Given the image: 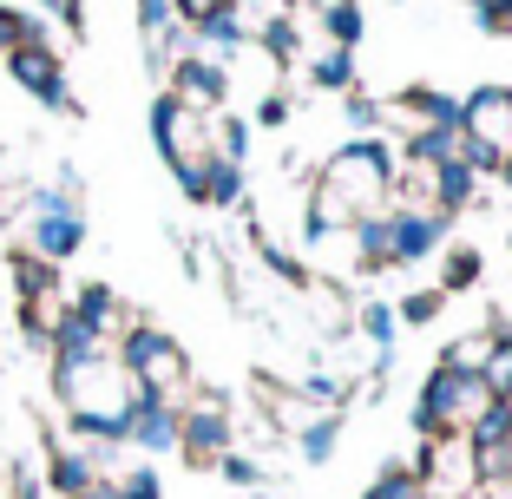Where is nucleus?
Listing matches in <instances>:
<instances>
[{
	"instance_id": "1",
	"label": "nucleus",
	"mask_w": 512,
	"mask_h": 499,
	"mask_svg": "<svg viewBox=\"0 0 512 499\" xmlns=\"http://www.w3.org/2000/svg\"><path fill=\"white\" fill-rule=\"evenodd\" d=\"M394 171L401 152L381 132H348L309 178V211H302V237L316 230H355L362 217H381L394 204Z\"/></svg>"
},
{
	"instance_id": "2",
	"label": "nucleus",
	"mask_w": 512,
	"mask_h": 499,
	"mask_svg": "<svg viewBox=\"0 0 512 499\" xmlns=\"http://www.w3.org/2000/svg\"><path fill=\"white\" fill-rule=\"evenodd\" d=\"M112 355H119V368L132 375L138 394H158V401H184L191 394V355L158 322H125L112 335Z\"/></svg>"
},
{
	"instance_id": "3",
	"label": "nucleus",
	"mask_w": 512,
	"mask_h": 499,
	"mask_svg": "<svg viewBox=\"0 0 512 499\" xmlns=\"http://www.w3.org/2000/svg\"><path fill=\"white\" fill-rule=\"evenodd\" d=\"M493 401H499V394L486 388L480 375L434 362L427 381H421V401H414V427H421V440H467V427L480 421Z\"/></svg>"
},
{
	"instance_id": "4",
	"label": "nucleus",
	"mask_w": 512,
	"mask_h": 499,
	"mask_svg": "<svg viewBox=\"0 0 512 499\" xmlns=\"http://www.w3.org/2000/svg\"><path fill=\"white\" fill-rule=\"evenodd\" d=\"M151 138H158V158H165V171L178 178V191L197 204L204 165H211V119L191 112L184 99H171V92H158V99H151Z\"/></svg>"
},
{
	"instance_id": "5",
	"label": "nucleus",
	"mask_w": 512,
	"mask_h": 499,
	"mask_svg": "<svg viewBox=\"0 0 512 499\" xmlns=\"http://www.w3.org/2000/svg\"><path fill=\"white\" fill-rule=\"evenodd\" d=\"M27 250L40 263H53V270L86 250V211H79L73 191H33V204H27Z\"/></svg>"
},
{
	"instance_id": "6",
	"label": "nucleus",
	"mask_w": 512,
	"mask_h": 499,
	"mask_svg": "<svg viewBox=\"0 0 512 499\" xmlns=\"http://www.w3.org/2000/svg\"><path fill=\"white\" fill-rule=\"evenodd\" d=\"M237 447V414L224 394H184L178 401V454L191 467H217Z\"/></svg>"
},
{
	"instance_id": "7",
	"label": "nucleus",
	"mask_w": 512,
	"mask_h": 499,
	"mask_svg": "<svg viewBox=\"0 0 512 499\" xmlns=\"http://www.w3.org/2000/svg\"><path fill=\"white\" fill-rule=\"evenodd\" d=\"M460 145H480V152H512V86L506 79H486L460 99Z\"/></svg>"
},
{
	"instance_id": "8",
	"label": "nucleus",
	"mask_w": 512,
	"mask_h": 499,
	"mask_svg": "<svg viewBox=\"0 0 512 499\" xmlns=\"http://www.w3.org/2000/svg\"><path fill=\"white\" fill-rule=\"evenodd\" d=\"M7 79H14L20 92H33L40 106H53V112H79L73 86H66V60L53 53V40L14 46V53H7Z\"/></svg>"
},
{
	"instance_id": "9",
	"label": "nucleus",
	"mask_w": 512,
	"mask_h": 499,
	"mask_svg": "<svg viewBox=\"0 0 512 499\" xmlns=\"http://www.w3.org/2000/svg\"><path fill=\"white\" fill-rule=\"evenodd\" d=\"M165 92H171V99H184L191 112H204V119H217V112L230 106V66L191 46V53L171 60V86Z\"/></svg>"
},
{
	"instance_id": "10",
	"label": "nucleus",
	"mask_w": 512,
	"mask_h": 499,
	"mask_svg": "<svg viewBox=\"0 0 512 499\" xmlns=\"http://www.w3.org/2000/svg\"><path fill=\"white\" fill-rule=\"evenodd\" d=\"M447 224L453 217H440V211H401V204H388V270H414V263L440 257L447 250Z\"/></svg>"
},
{
	"instance_id": "11",
	"label": "nucleus",
	"mask_w": 512,
	"mask_h": 499,
	"mask_svg": "<svg viewBox=\"0 0 512 499\" xmlns=\"http://www.w3.org/2000/svg\"><path fill=\"white\" fill-rule=\"evenodd\" d=\"M125 447H138L145 460L178 454V401L138 394V401H132V427H125Z\"/></svg>"
},
{
	"instance_id": "12",
	"label": "nucleus",
	"mask_w": 512,
	"mask_h": 499,
	"mask_svg": "<svg viewBox=\"0 0 512 499\" xmlns=\"http://www.w3.org/2000/svg\"><path fill=\"white\" fill-rule=\"evenodd\" d=\"M480 171L467 165V158H440L434 165V211L440 217H460V211H473L480 204Z\"/></svg>"
},
{
	"instance_id": "13",
	"label": "nucleus",
	"mask_w": 512,
	"mask_h": 499,
	"mask_svg": "<svg viewBox=\"0 0 512 499\" xmlns=\"http://www.w3.org/2000/svg\"><path fill=\"white\" fill-rule=\"evenodd\" d=\"M342 427H348V414H342V408H316L309 421L296 427V454L309 460V467H329L335 447H342Z\"/></svg>"
},
{
	"instance_id": "14",
	"label": "nucleus",
	"mask_w": 512,
	"mask_h": 499,
	"mask_svg": "<svg viewBox=\"0 0 512 499\" xmlns=\"http://www.w3.org/2000/svg\"><path fill=\"white\" fill-rule=\"evenodd\" d=\"M92 480H99V460H92V447H53V454H46V486H53L60 499L86 493Z\"/></svg>"
},
{
	"instance_id": "15",
	"label": "nucleus",
	"mask_w": 512,
	"mask_h": 499,
	"mask_svg": "<svg viewBox=\"0 0 512 499\" xmlns=\"http://www.w3.org/2000/svg\"><path fill=\"white\" fill-rule=\"evenodd\" d=\"M66 309H73V316L86 322L92 335H106V342H112V335L125 329V322H132V316H125V309H119V296H112L106 283H86V289H79V296H73V303H66Z\"/></svg>"
},
{
	"instance_id": "16",
	"label": "nucleus",
	"mask_w": 512,
	"mask_h": 499,
	"mask_svg": "<svg viewBox=\"0 0 512 499\" xmlns=\"http://www.w3.org/2000/svg\"><path fill=\"white\" fill-rule=\"evenodd\" d=\"M197 33V46L211 53V60H230V53H243L250 46V20H243V7H217L204 27H191Z\"/></svg>"
},
{
	"instance_id": "17",
	"label": "nucleus",
	"mask_w": 512,
	"mask_h": 499,
	"mask_svg": "<svg viewBox=\"0 0 512 499\" xmlns=\"http://www.w3.org/2000/svg\"><path fill=\"white\" fill-rule=\"evenodd\" d=\"M480 276H486V257L473 250V243H453L447 257H440V296H467V289H480Z\"/></svg>"
},
{
	"instance_id": "18",
	"label": "nucleus",
	"mask_w": 512,
	"mask_h": 499,
	"mask_svg": "<svg viewBox=\"0 0 512 499\" xmlns=\"http://www.w3.org/2000/svg\"><path fill=\"white\" fill-rule=\"evenodd\" d=\"M250 40L263 46V60H270V66H296V60H302V27H296L289 14H270L263 27L250 33Z\"/></svg>"
},
{
	"instance_id": "19",
	"label": "nucleus",
	"mask_w": 512,
	"mask_h": 499,
	"mask_svg": "<svg viewBox=\"0 0 512 499\" xmlns=\"http://www.w3.org/2000/svg\"><path fill=\"white\" fill-rule=\"evenodd\" d=\"M362 33H368V14H362V0H322V40L329 46H362Z\"/></svg>"
},
{
	"instance_id": "20",
	"label": "nucleus",
	"mask_w": 512,
	"mask_h": 499,
	"mask_svg": "<svg viewBox=\"0 0 512 499\" xmlns=\"http://www.w3.org/2000/svg\"><path fill=\"white\" fill-rule=\"evenodd\" d=\"M309 79H316V92H348L355 86V53L322 40L316 53H309Z\"/></svg>"
},
{
	"instance_id": "21",
	"label": "nucleus",
	"mask_w": 512,
	"mask_h": 499,
	"mask_svg": "<svg viewBox=\"0 0 512 499\" xmlns=\"http://www.w3.org/2000/svg\"><path fill=\"white\" fill-rule=\"evenodd\" d=\"M362 499H427V486L407 460H381V473L362 486Z\"/></svg>"
},
{
	"instance_id": "22",
	"label": "nucleus",
	"mask_w": 512,
	"mask_h": 499,
	"mask_svg": "<svg viewBox=\"0 0 512 499\" xmlns=\"http://www.w3.org/2000/svg\"><path fill=\"white\" fill-rule=\"evenodd\" d=\"M355 329L375 342V355H394V329H401V316H394V303H362V309H355Z\"/></svg>"
},
{
	"instance_id": "23",
	"label": "nucleus",
	"mask_w": 512,
	"mask_h": 499,
	"mask_svg": "<svg viewBox=\"0 0 512 499\" xmlns=\"http://www.w3.org/2000/svg\"><path fill=\"white\" fill-rule=\"evenodd\" d=\"M486 355H493V329H473V335H460V342H447V355H440V362H447V368H467V375H480Z\"/></svg>"
},
{
	"instance_id": "24",
	"label": "nucleus",
	"mask_w": 512,
	"mask_h": 499,
	"mask_svg": "<svg viewBox=\"0 0 512 499\" xmlns=\"http://www.w3.org/2000/svg\"><path fill=\"white\" fill-rule=\"evenodd\" d=\"M33 40H46V27L33 14H20V7H0V60L14 53V46H33Z\"/></svg>"
},
{
	"instance_id": "25",
	"label": "nucleus",
	"mask_w": 512,
	"mask_h": 499,
	"mask_svg": "<svg viewBox=\"0 0 512 499\" xmlns=\"http://www.w3.org/2000/svg\"><path fill=\"white\" fill-rule=\"evenodd\" d=\"M440 309H447V296H440V289H414V296H401V303H394V316H401L407 329H427Z\"/></svg>"
},
{
	"instance_id": "26",
	"label": "nucleus",
	"mask_w": 512,
	"mask_h": 499,
	"mask_svg": "<svg viewBox=\"0 0 512 499\" xmlns=\"http://www.w3.org/2000/svg\"><path fill=\"white\" fill-rule=\"evenodd\" d=\"M342 119L355 125V132H381V99H375V92H362V86H348L342 92Z\"/></svg>"
},
{
	"instance_id": "27",
	"label": "nucleus",
	"mask_w": 512,
	"mask_h": 499,
	"mask_svg": "<svg viewBox=\"0 0 512 499\" xmlns=\"http://www.w3.org/2000/svg\"><path fill=\"white\" fill-rule=\"evenodd\" d=\"M467 14H473V27H480L486 40H506L512 33V0H467Z\"/></svg>"
},
{
	"instance_id": "28",
	"label": "nucleus",
	"mask_w": 512,
	"mask_h": 499,
	"mask_svg": "<svg viewBox=\"0 0 512 499\" xmlns=\"http://www.w3.org/2000/svg\"><path fill=\"white\" fill-rule=\"evenodd\" d=\"M217 473H224L230 486H243V493H263V480H270V473H263V460H250V454H237V447H230L224 460H217Z\"/></svg>"
},
{
	"instance_id": "29",
	"label": "nucleus",
	"mask_w": 512,
	"mask_h": 499,
	"mask_svg": "<svg viewBox=\"0 0 512 499\" xmlns=\"http://www.w3.org/2000/svg\"><path fill=\"white\" fill-rule=\"evenodd\" d=\"M119 486H125V499H165V480H158V467H125Z\"/></svg>"
},
{
	"instance_id": "30",
	"label": "nucleus",
	"mask_w": 512,
	"mask_h": 499,
	"mask_svg": "<svg viewBox=\"0 0 512 499\" xmlns=\"http://www.w3.org/2000/svg\"><path fill=\"white\" fill-rule=\"evenodd\" d=\"M217 7H237V0H171V20H178V27H204Z\"/></svg>"
},
{
	"instance_id": "31",
	"label": "nucleus",
	"mask_w": 512,
	"mask_h": 499,
	"mask_svg": "<svg viewBox=\"0 0 512 499\" xmlns=\"http://www.w3.org/2000/svg\"><path fill=\"white\" fill-rule=\"evenodd\" d=\"M138 27H145V40H158L165 27H178V20H171V0H138Z\"/></svg>"
},
{
	"instance_id": "32",
	"label": "nucleus",
	"mask_w": 512,
	"mask_h": 499,
	"mask_svg": "<svg viewBox=\"0 0 512 499\" xmlns=\"http://www.w3.org/2000/svg\"><path fill=\"white\" fill-rule=\"evenodd\" d=\"M256 125H289V92H263V106H256Z\"/></svg>"
},
{
	"instance_id": "33",
	"label": "nucleus",
	"mask_w": 512,
	"mask_h": 499,
	"mask_svg": "<svg viewBox=\"0 0 512 499\" xmlns=\"http://www.w3.org/2000/svg\"><path fill=\"white\" fill-rule=\"evenodd\" d=\"M73 499H125V486H119V473H99V480H92L86 493H73Z\"/></svg>"
},
{
	"instance_id": "34",
	"label": "nucleus",
	"mask_w": 512,
	"mask_h": 499,
	"mask_svg": "<svg viewBox=\"0 0 512 499\" xmlns=\"http://www.w3.org/2000/svg\"><path fill=\"white\" fill-rule=\"evenodd\" d=\"M499 184H506V191H512V152H506V165H499Z\"/></svg>"
},
{
	"instance_id": "35",
	"label": "nucleus",
	"mask_w": 512,
	"mask_h": 499,
	"mask_svg": "<svg viewBox=\"0 0 512 499\" xmlns=\"http://www.w3.org/2000/svg\"><path fill=\"white\" fill-rule=\"evenodd\" d=\"M0 171H7V152H0Z\"/></svg>"
}]
</instances>
